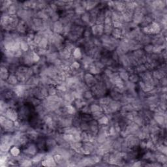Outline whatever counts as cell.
Returning a JSON list of instances; mask_svg holds the SVG:
<instances>
[{"mask_svg":"<svg viewBox=\"0 0 167 167\" xmlns=\"http://www.w3.org/2000/svg\"><path fill=\"white\" fill-rule=\"evenodd\" d=\"M10 154L13 157H17L20 154V150L19 146H12V147L9 150Z\"/></svg>","mask_w":167,"mask_h":167,"instance_id":"cell-2","label":"cell"},{"mask_svg":"<svg viewBox=\"0 0 167 167\" xmlns=\"http://www.w3.org/2000/svg\"><path fill=\"white\" fill-rule=\"evenodd\" d=\"M72 56H73V58L75 60H82V51L80 48L78 47H76L74 48L73 52H72Z\"/></svg>","mask_w":167,"mask_h":167,"instance_id":"cell-1","label":"cell"}]
</instances>
